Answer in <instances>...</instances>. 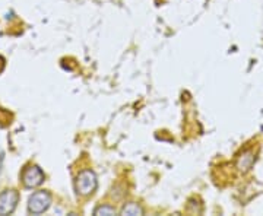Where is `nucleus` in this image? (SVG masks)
<instances>
[{
  "label": "nucleus",
  "instance_id": "nucleus-1",
  "mask_svg": "<svg viewBox=\"0 0 263 216\" xmlns=\"http://www.w3.org/2000/svg\"><path fill=\"white\" fill-rule=\"evenodd\" d=\"M97 188V177L92 171L86 169V171H82L79 175H78V180H76V190L81 193V194H91L94 193V190Z\"/></svg>",
  "mask_w": 263,
  "mask_h": 216
},
{
  "label": "nucleus",
  "instance_id": "nucleus-2",
  "mask_svg": "<svg viewBox=\"0 0 263 216\" xmlns=\"http://www.w3.org/2000/svg\"><path fill=\"white\" fill-rule=\"evenodd\" d=\"M51 198L46 191H38L29 199V210L32 213H43L50 206Z\"/></svg>",
  "mask_w": 263,
  "mask_h": 216
},
{
  "label": "nucleus",
  "instance_id": "nucleus-3",
  "mask_svg": "<svg viewBox=\"0 0 263 216\" xmlns=\"http://www.w3.org/2000/svg\"><path fill=\"white\" fill-rule=\"evenodd\" d=\"M18 202V194L15 191H5L0 194V215H8L13 212Z\"/></svg>",
  "mask_w": 263,
  "mask_h": 216
},
{
  "label": "nucleus",
  "instance_id": "nucleus-4",
  "mask_svg": "<svg viewBox=\"0 0 263 216\" xmlns=\"http://www.w3.org/2000/svg\"><path fill=\"white\" fill-rule=\"evenodd\" d=\"M43 180H44V175H43L41 169L37 167H31L24 172V183L28 187H35L43 183Z\"/></svg>",
  "mask_w": 263,
  "mask_h": 216
},
{
  "label": "nucleus",
  "instance_id": "nucleus-5",
  "mask_svg": "<svg viewBox=\"0 0 263 216\" xmlns=\"http://www.w3.org/2000/svg\"><path fill=\"white\" fill-rule=\"evenodd\" d=\"M122 213L123 215H142V209L138 205L130 203V205H127V206L123 209Z\"/></svg>",
  "mask_w": 263,
  "mask_h": 216
},
{
  "label": "nucleus",
  "instance_id": "nucleus-6",
  "mask_svg": "<svg viewBox=\"0 0 263 216\" xmlns=\"http://www.w3.org/2000/svg\"><path fill=\"white\" fill-rule=\"evenodd\" d=\"M95 215H114V209L113 207L103 206L95 210Z\"/></svg>",
  "mask_w": 263,
  "mask_h": 216
}]
</instances>
